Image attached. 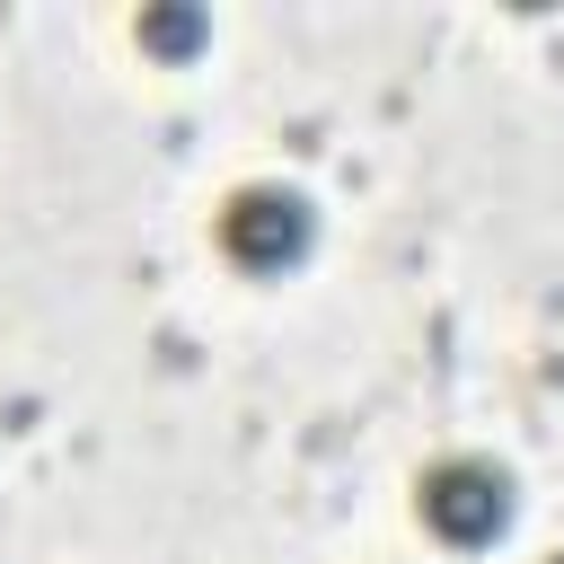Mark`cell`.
Segmentation results:
<instances>
[{"mask_svg":"<svg viewBox=\"0 0 564 564\" xmlns=\"http://www.w3.org/2000/svg\"><path fill=\"white\" fill-rule=\"evenodd\" d=\"M308 238H317V212H308V194H291V185H238L229 212H220V247H229L247 273L300 264Z\"/></svg>","mask_w":564,"mask_h":564,"instance_id":"obj_1","label":"cell"},{"mask_svg":"<svg viewBox=\"0 0 564 564\" xmlns=\"http://www.w3.org/2000/svg\"><path fill=\"white\" fill-rule=\"evenodd\" d=\"M414 502H423V520L449 546H485V538L511 529V476L494 458H441V467H423Z\"/></svg>","mask_w":564,"mask_h":564,"instance_id":"obj_2","label":"cell"},{"mask_svg":"<svg viewBox=\"0 0 564 564\" xmlns=\"http://www.w3.org/2000/svg\"><path fill=\"white\" fill-rule=\"evenodd\" d=\"M141 44L150 53H194L203 44V9H141Z\"/></svg>","mask_w":564,"mask_h":564,"instance_id":"obj_3","label":"cell"},{"mask_svg":"<svg viewBox=\"0 0 564 564\" xmlns=\"http://www.w3.org/2000/svg\"><path fill=\"white\" fill-rule=\"evenodd\" d=\"M546 564H564V555H546Z\"/></svg>","mask_w":564,"mask_h":564,"instance_id":"obj_4","label":"cell"}]
</instances>
